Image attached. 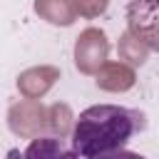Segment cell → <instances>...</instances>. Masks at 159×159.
<instances>
[{
  "label": "cell",
  "mask_w": 159,
  "mask_h": 159,
  "mask_svg": "<svg viewBox=\"0 0 159 159\" xmlns=\"http://www.w3.org/2000/svg\"><path fill=\"white\" fill-rule=\"evenodd\" d=\"M142 114L122 104H92L80 112L72 127V149L82 159H97L127 147L139 129Z\"/></svg>",
  "instance_id": "cell-1"
},
{
  "label": "cell",
  "mask_w": 159,
  "mask_h": 159,
  "mask_svg": "<svg viewBox=\"0 0 159 159\" xmlns=\"http://www.w3.org/2000/svg\"><path fill=\"white\" fill-rule=\"evenodd\" d=\"M20 159H82L72 144H67L65 139H57V137H40V139H32L22 157Z\"/></svg>",
  "instance_id": "cell-2"
},
{
  "label": "cell",
  "mask_w": 159,
  "mask_h": 159,
  "mask_svg": "<svg viewBox=\"0 0 159 159\" xmlns=\"http://www.w3.org/2000/svg\"><path fill=\"white\" fill-rule=\"evenodd\" d=\"M97 159H147V157L129 152V149H119V152H112V154H104V157H97Z\"/></svg>",
  "instance_id": "cell-3"
}]
</instances>
